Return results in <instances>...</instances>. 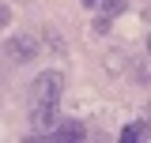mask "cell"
<instances>
[{
	"label": "cell",
	"mask_w": 151,
	"mask_h": 143,
	"mask_svg": "<svg viewBox=\"0 0 151 143\" xmlns=\"http://www.w3.org/2000/svg\"><path fill=\"white\" fill-rule=\"evenodd\" d=\"M8 23H12V8H8V4H0V30H4Z\"/></svg>",
	"instance_id": "obj_6"
},
{
	"label": "cell",
	"mask_w": 151,
	"mask_h": 143,
	"mask_svg": "<svg viewBox=\"0 0 151 143\" xmlns=\"http://www.w3.org/2000/svg\"><path fill=\"white\" fill-rule=\"evenodd\" d=\"M98 8L106 11V19H113V15H121L129 8V0H98Z\"/></svg>",
	"instance_id": "obj_5"
},
{
	"label": "cell",
	"mask_w": 151,
	"mask_h": 143,
	"mask_svg": "<svg viewBox=\"0 0 151 143\" xmlns=\"http://www.w3.org/2000/svg\"><path fill=\"white\" fill-rule=\"evenodd\" d=\"M60 90H64V75L60 72H38L30 90H27V117H30V128L38 136L49 132L57 121V106H60Z\"/></svg>",
	"instance_id": "obj_1"
},
{
	"label": "cell",
	"mask_w": 151,
	"mask_h": 143,
	"mask_svg": "<svg viewBox=\"0 0 151 143\" xmlns=\"http://www.w3.org/2000/svg\"><path fill=\"white\" fill-rule=\"evenodd\" d=\"M42 136H45V139H83V136H87V132H83V124H79V121H60V124L57 128H49V132H42Z\"/></svg>",
	"instance_id": "obj_3"
},
{
	"label": "cell",
	"mask_w": 151,
	"mask_h": 143,
	"mask_svg": "<svg viewBox=\"0 0 151 143\" xmlns=\"http://www.w3.org/2000/svg\"><path fill=\"white\" fill-rule=\"evenodd\" d=\"M8 56H12V60H19V64L34 60V56H38V41H34L30 34H19V38H12V41H8Z\"/></svg>",
	"instance_id": "obj_2"
},
{
	"label": "cell",
	"mask_w": 151,
	"mask_h": 143,
	"mask_svg": "<svg viewBox=\"0 0 151 143\" xmlns=\"http://www.w3.org/2000/svg\"><path fill=\"white\" fill-rule=\"evenodd\" d=\"M83 4H87V8H94V4H98V0H83Z\"/></svg>",
	"instance_id": "obj_7"
},
{
	"label": "cell",
	"mask_w": 151,
	"mask_h": 143,
	"mask_svg": "<svg viewBox=\"0 0 151 143\" xmlns=\"http://www.w3.org/2000/svg\"><path fill=\"white\" fill-rule=\"evenodd\" d=\"M132 139H136V143L147 139V121H136V124H125V128H121V143H132Z\"/></svg>",
	"instance_id": "obj_4"
}]
</instances>
